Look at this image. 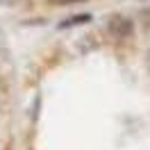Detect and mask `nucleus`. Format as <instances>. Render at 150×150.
Listing matches in <instances>:
<instances>
[{"mask_svg":"<svg viewBox=\"0 0 150 150\" xmlns=\"http://www.w3.org/2000/svg\"><path fill=\"white\" fill-rule=\"evenodd\" d=\"M107 32L114 39H125L132 34V23L127 18H123V16H116V18H112L107 23Z\"/></svg>","mask_w":150,"mask_h":150,"instance_id":"obj_1","label":"nucleus"},{"mask_svg":"<svg viewBox=\"0 0 150 150\" xmlns=\"http://www.w3.org/2000/svg\"><path fill=\"white\" fill-rule=\"evenodd\" d=\"M146 66H148V71H150V50L146 52Z\"/></svg>","mask_w":150,"mask_h":150,"instance_id":"obj_2","label":"nucleus"},{"mask_svg":"<svg viewBox=\"0 0 150 150\" xmlns=\"http://www.w3.org/2000/svg\"><path fill=\"white\" fill-rule=\"evenodd\" d=\"M0 2H5V5H11V2H14V0H0Z\"/></svg>","mask_w":150,"mask_h":150,"instance_id":"obj_3","label":"nucleus"}]
</instances>
